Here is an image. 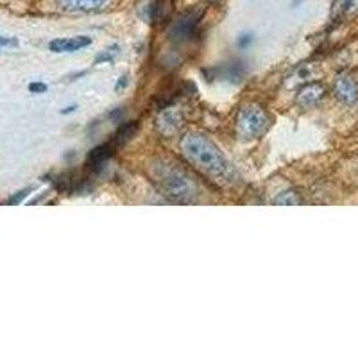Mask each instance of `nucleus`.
I'll return each mask as SVG.
<instances>
[{
	"label": "nucleus",
	"mask_w": 358,
	"mask_h": 358,
	"mask_svg": "<svg viewBox=\"0 0 358 358\" xmlns=\"http://www.w3.org/2000/svg\"><path fill=\"white\" fill-rule=\"evenodd\" d=\"M350 11L351 13L358 11V0H350Z\"/></svg>",
	"instance_id": "aec40b11"
},
{
	"label": "nucleus",
	"mask_w": 358,
	"mask_h": 358,
	"mask_svg": "<svg viewBox=\"0 0 358 358\" xmlns=\"http://www.w3.org/2000/svg\"><path fill=\"white\" fill-rule=\"evenodd\" d=\"M201 17L203 11L199 9H192V11L185 13L183 17L179 18L174 25L171 27V40L174 41H187L196 34L197 27H199Z\"/></svg>",
	"instance_id": "20e7f679"
},
{
	"label": "nucleus",
	"mask_w": 358,
	"mask_h": 358,
	"mask_svg": "<svg viewBox=\"0 0 358 358\" xmlns=\"http://www.w3.org/2000/svg\"><path fill=\"white\" fill-rule=\"evenodd\" d=\"M334 92H335V97H337L342 104H346V106H353V104H357L358 102L357 78L348 72L338 73L337 79H335Z\"/></svg>",
	"instance_id": "39448f33"
},
{
	"label": "nucleus",
	"mask_w": 358,
	"mask_h": 358,
	"mask_svg": "<svg viewBox=\"0 0 358 358\" xmlns=\"http://www.w3.org/2000/svg\"><path fill=\"white\" fill-rule=\"evenodd\" d=\"M326 97V88L321 83H308L297 92V104L301 108H313Z\"/></svg>",
	"instance_id": "0eeeda50"
},
{
	"label": "nucleus",
	"mask_w": 358,
	"mask_h": 358,
	"mask_svg": "<svg viewBox=\"0 0 358 358\" xmlns=\"http://www.w3.org/2000/svg\"><path fill=\"white\" fill-rule=\"evenodd\" d=\"M76 108H78V106H66L65 110L62 111V113H63V115H66V113H72V111H76Z\"/></svg>",
	"instance_id": "412c9836"
},
{
	"label": "nucleus",
	"mask_w": 358,
	"mask_h": 358,
	"mask_svg": "<svg viewBox=\"0 0 358 358\" xmlns=\"http://www.w3.org/2000/svg\"><path fill=\"white\" fill-rule=\"evenodd\" d=\"M273 120V115L268 113L262 104L249 102V104L241 106V110L236 113V134L248 142L249 140H258L271 129Z\"/></svg>",
	"instance_id": "7ed1b4c3"
},
{
	"label": "nucleus",
	"mask_w": 358,
	"mask_h": 358,
	"mask_svg": "<svg viewBox=\"0 0 358 358\" xmlns=\"http://www.w3.org/2000/svg\"><path fill=\"white\" fill-rule=\"evenodd\" d=\"M151 178L162 196L174 203H194L199 196L194 178L174 162L156 159L151 165Z\"/></svg>",
	"instance_id": "f03ea898"
},
{
	"label": "nucleus",
	"mask_w": 358,
	"mask_h": 358,
	"mask_svg": "<svg viewBox=\"0 0 358 358\" xmlns=\"http://www.w3.org/2000/svg\"><path fill=\"white\" fill-rule=\"evenodd\" d=\"M117 152V145L113 142H108L104 145H99L95 149H92V152L88 155V167L92 171H99L102 167V163L106 162L110 156H113Z\"/></svg>",
	"instance_id": "9d476101"
},
{
	"label": "nucleus",
	"mask_w": 358,
	"mask_h": 358,
	"mask_svg": "<svg viewBox=\"0 0 358 358\" xmlns=\"http://www.w3.org/2000/svg\"><path fill=\"white\" fill-rule=\"evenodd\" d=\"M183 126V113L178 110V108H163V111L159 113L158 120H156V127H158L159 133L165 136V138H171L181 129Z\"/></svg>",
	"instance_id": "423d86ee"
},
{
	"label": "nucleus",
	"mask_w": 358,
	"mask_h": 358,
	"mask_svg": "<svg viewBox=\"0 0 358 358\" xmlns=\"http://www.w3.org/2000/svg\"><path fill=\"white\" fill-rule=\"evenodd\" d=\"M92 43V38L88 36H72V38H57L49 43V49L56 54L78 52Z\"/></svg>",
	"instance_id": "1a4fd4ad"
},
{
	"label": "nucleus",
	"mask_w": 358,
	"mask_h": 358,
	"mask_svg": "<svg viewBox=\"0 0 358 358\" xmlns=\"http://www.w3.org/2000/svg\"><path fill=\"white\" fill-rule=\"evenodd\" d=\"M127 85H129V76H122V78L117 81V85H115V90H117V92H120V90L126 88Z\"/></svg>",
	"instance_id": "6ab92c4d"
},
{
	"label": "nucleus",
	"mask_w": 358,
	"mask_h": 358,
	"mask_svg": "<svg viewBox=\"0 0 358 358\" xmlns=\"http://www.w3.org/2000/svg\"><path fill=\"white\" fill-rule=\"evenodd\" d=\"M274 204H278V206H299V204H303V199L296 190H287L281 192L280 196L274 199Z\"/></svg>",
	"instance_id": "f8f14e48"
},
{
	"label": "nucleus",
	"mask_w": 358,
	"mask_h": 358,
	"mask_svg": "<svg viewBox=\"0 0 358 358\" xmlns=\"http://www.w3.org/2000/svg\"><path fill=\"white\" fill-rule=\"evenodd\" d=\"M117 54H118V47L115 45V47H110V49H106L102 54H99L97 59H95V63H97V65L101 63V65H102V63L113 62L115 57H117Z\"/></svg>",
	"instance_id": "4468645a"
},
{
	"label": "nucleus",
	"mask_w": 358,
	"mask_h": 358,
	"mask_svg": "<svg viewBox=\"0 0 358 358\" xmlns=\"http://www.w3.org/2000/svg\"><path fill=\"white\" fill-rule=\"evenodd\" d=\"M0 45H2V49H8L9 45H13V47H17L18 41L17 38H8V36H2V40H0Z\"/></svg>",
	"instance_id": "a211bd4d"
},
{
	"label": "nucleus",
	"mask_w": 358,
	"mask_h": 358,
	"mask_svg": "<svg viewBox=\"0 0 358 358\" xmlns=\"http://www.w3.org/2000/svg\"><path fill=\"white\" fill-rule=\"evenodd\" d=\"M348 11H350V0H334V8H331V18L334 20L344 17Z\"/></svg>",
	"instance_id": "ddd939ff"
},
{
	"label": "nucleus",
	"mask_w": 358,
	"mask_h": 358,
	"mask_svg": "<svg viewBox=\"0 0 358 358\" xmlns=\"http://www.w3.org/2000/svg\"><path fill=\"white\" fill-rule=\"evenodd\" d=\"M251 41H252V34L251 33L242 34V36L238 38V47H241V49H245V47H248V45L251 43Z\"/></svg>",
	"instance_id": "f3484780"
},
{
	"label": "nucleus",
	"mask_w": 358,
	"mask_h": 358,
	"mask_svg": "<svg viewBox=\"0 0 358 358\" xmlns=\"http://www.w3.org/2000/svg\"><path fill=\"white\" fill-rule=\"evenodd\" d=\"M108 2L110 0H56V8L65 13H94Z\"/></svg>",
	"instance_id": "6e6552de"
},
{
	"label": "nucleus",
	"mask_w": 358,
	"mask_h": 358,
	"mask_svg": "<svg viewBox=\"0 0 358 358\" xmlns=\"http://www.w3.org/2000/svg\"><path fill=\"white\" fill-rule=\"evenodd\" d=\"M136 127H138V124H136V122H126V124H122V126L118 127V131L115 133L113 140H111V142L117 145V149H118V147H122L124 143H127L131 138H133L134 133H136Z\"/></svg>",
	"instance_id": "9b49d317"
},
{
	"label": "nucleus",
	"mask_w": 358,
	"mask_h": 358,
	"mask_svg": "<svg viewBox=\"0 0 358 358\" xmlns=\"http://www.w3.org/2000/svg\"><path fill=\"white\" fill-rule=\"evenodd\" d=\"M29 92H33V94H43V92H47V85H43V83H31V85H29Z\"/></svg>",
	"instance_id": "2eb2a0df"
},
{
	"label": "nucleus",
	"mask_w": 358,
	"mask_h": 358,
	"mask_svg": "<svg viewBox=\"0 0 358 358\" xmlns=\"http://www.w3.org/2000/svg\"><path fill=\"white\" fill-rule=\"evenodd\" d=\"M27 192H31V188H29V190H27V188H25V190L18 192L17 196H13L11 199H8V204H18V203H20L22 199H24L25 196H27Z\"/></svg>",
	"instance_id": "dca6fc26"
},
{
	"label": "nucleus",
	"mask_w": 358,
	"mask_h": 358,
	"mask_svg": "<svg viewBox=\"0 0 358 358\" xmlns=\"http://www.w3.org/2000/svg\"><path fill=\"white\" fill-rule=\"evenodd\" d=\"M181 151L192 167L217 183L233 185L238 181L235 167L219 147L203 133H187L181 138Z\"/></svg>",
	"instance_id": "f257e3e1"
}]
</instances>
